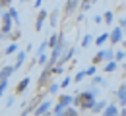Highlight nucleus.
<instances>
[{
  "instance_id": "f257e3e1",
  "label": "nucleus",
  "mask_w": 126,
  "mask_h": 116,
  "mask_svg": "<svg viewBox=\"0 0 126 116\" xmlns=\"http://www.w3.org/2000/svg\"><path fill=\"white\" fill-rule=\"evenodd\" d=\"M95 95H97V85H89V89H85L81 93H76L72 97V106H79L81 110H91L93 103L97 101Z\"/></svg>"
},
{
  "instance_id": "f03ea898",
  "label": "nucleus",
  "mask_w": 126,
  "mask_h": 116,
  "mask_svg": "<svg viewBox=\"0 0 126 116\" xmlns=\"http://www.w3.org/2000/svg\"><path fill=\"white\" fill-rule=\"evenodd\" d=\"M50 77H52L50 70H48V68H43V72H41V76H39V79H37V85H39V91H41L43 87H48V83H50Z\"/></svg>"
},
{
  "instance_id": "7ed1b4c3",
  "label": "nucleus",
  "mask_w": 126,
  "mask_h": 116,
  "mask_svg": "<svg viewBox=\"0 0 126 116\" xmlns=\"http://www.w3.org/2000/svg\"><path fill=\"white\" fill-rule=\"evenodd\" d=\"M50 108H52V101H48V99H47V101H41V103L35 106L33 114H35V116H43L45 112H48Z\"/></svg>"
},
{
  "instance_id": "20e7f679",
  "label": "nucleus",
  "mask_w": 126,
  "mask_h": 116,
  "mask_svg": "<svg viewBox=\"0 0 126 116\" xmlns=\"http://www.w3.org/2000/svg\"><path fill=\"white\" fill-rule=\"evenodd\" d=\"M74 56H76V47H70V49H66L62 52V56L58 58V62H56V64H58V66H64V64H66V62H70Z\"/></svg>"
},
{
  "instance_id": "39448f33",
  "label": "nucleus",
  "mask_w": 126,
  "mask_h": 116,
  "mask_svg": "<svg viewBox=\"0 0 126 116\" xmlns=\"http://www.w3.org/2000/svg\"><path fill=\"white\" fill-rule=\"evenodd\" d=\"M122 39H124V33H122L120 27H114L109 33V43L110 45H118V43H122Z\"/></svg>"
},
{
  "instance_id": "423d86ee",
  "label": "nucleus",
  "mask_w": 126,
  "mask_h": 116,
  "mask_svg": "<svg viewBox=\"0 0 126 116\" xmlns=\"http://www.w3.org/2000/svg\"><path fill=\"white\" fill-rule=\"evenodd\" d=\"M79 2L81 0H66V4H64V16H72L76 10H79Z\"/></svg>"
},
{
  "instance_id": "0eeeda50",
  "label": "nucleus",
  "mask_w": 126,
  "mask_h": 116,
  "mask_svg": "<svg viewBox=\"0 0 126 116\" xmlns=\"http://www.w3.org/2000/svg\"><path fill=\"white\" fill-rule=\"evenodd\" d=\"M47 17H48V12H47V10H41V12L37 14V19H35V31H37V33H41V29H43V25H45Z\"/></svg>"
},
{
  "instance_id": "6e6552de",
  "label": "nucleus",
  "mask_w": 126,
  "mask_h": 116,
  "mask_svg": "<svg viewBox=\"0 0 126 116\" xmlns=\"http://www.w3.org/2000/svg\"><path fill=\"white\" fill-rule=\"evenodd\" d=\"M25 58H27V52L25 50H17L16 52V62H14V70H19Z\"/></svg>"
},
{
  "instance_id": "1a4fd4ad",
  "label": "nucleus",
  "mask_w": 126,
  "mask_h": 116,
  "mask_svg": "<svg viewBox=\"0 0 126 116\" xmlns=\"http://www.w3.org/2000/svg\"><path fill=\"white\" fill-rule=\"evenodd\" d=\"M14 66H4V68H0V81L2 79H10L12 76H14Z\"/></svg>"
},
{
  "instance_id": "9d476101",
  "label": "nucleus",
  "mask_w": 126,
  "mask_h": 116,
  "mask_svg": "<svg viewBox=\"0 0 126 116\" xmlns=\"http://www.w3.org/2000/svg\"><path fill=\"white\" fill-rule=\"evenodd\" d=\"M58 17H60L58 8L50 10V12H48V25H50V27H56V23H58Z\"/></svg>"
},
{
  "instance_id": "9b49d317",
  "label": "nucleus",
  "mask_w": 126,
  "mask_h": 116,
  "mask_svg": "<svg viewBox=\"0 0 126 116\" xmlns=\"http://www.w3.org/2000/svg\"><path fill=\"white\" fill-rule=\"evenodd\" d=\"M107 104H109V103H107L105 99H103V101H95L93 106H91V112H93V114H101V112L105 110V106H107Z\"/></svg>"
},
{
  "instance_id": "f8f14e48",
  "label": "nucleus",
  "mask_w": 126,
  "mask_h": 116,
  "mask_svg": "<svg viewBox=\"0 0 126 116\" xmlns=\"http://www.w3.org/2000/svg\"><path fill=\"white\" fill-rule=\"evenodd\" d=\"M109 41V33H101L99 37H93V45L95 47H99V49H103V45Z\"/></svg>"
},
{
  "instance_id": "ddd939ff",
  "label": "nucleus",
  "mask_w": 126,
  "mask_h": 116,
  "mask_svg": "<svg viewBox=\"0 0 126 116\" xmlns=\"http://www.w3.org/2000/svg\"><path fill=\"white\" fill-rule=\"evenodd\" d=\"M29 81H31V79H29V77L25 76V77H23L21 81L17 83V87H16V95H21V93H23V91H25V89L29 87Z\"/></svg>"
},
{
  "instance_id": "4468645a",
  "label": "nucleus",
  "mask_w": 126,
  "mask_h": 116,
  "mask_svg": "<svg viewBox=\"0 0 126 116\" xmlns=\"http://www.w3.org/2000/svg\"><path fill=\"white\" fill-rule=\"evenodd\" d=\"M8 14H10V17H12L14 25H16V27H19V23H21V21H19V14H17V10L10 6V8H8Z\"/></svg>"
},
{
  "instance_id": "2eb2a0df",
  "label": "nucleus",
  "mask_w": 126,
  "mask_h": 116,
  "mask_svg": "<svg viewBox=\"0 0 126 116\" xmlns=\"http://www.w3.org/2000/svg\"><path fill=\"white\" fill-rule=\"evenodd\" d=\"M58 39H60V33H52L50 37H48V41H47V47L48 49H54L56 43H58Z\"/></svg>"
},
{
  "instance_id": "dca6fc26",
  "label": "nucleus",
  "mask_w": 126,
  "mask_h": 116,
  "mask_svg": "<svg viewBox=\"0 0 126 116\" xmlns=\"http://www.w3.org/2000/svg\"><path fill=\"white\" fill-rule=\"evenodd\" d=\"M103 21H105V25H112V21H114V14L110 12V10H107L105 14H103Z\"/></svg>"
},
{
  "instance_id": "f3484780",
  "label": "nucleus",
  "mask_w": 126,
  "mask_h": 116,
  "mask_svg": "<svg viewBox=\"0 0 126 116\" xmlns=\"http://www.w3.org/2000/svg\"><path fill=\"white\" fill-rule=\"evenodd\" d=\"M89 45H93V35H91V33H85V35H83V39H81V47L87 49Z\"/></svg>"
},
{
  "instance_id": "a211bd4d",
  "label": "nucleus",
  "mask_w": 126,
  "mask_h": 116,
  "mask_svg": "<svg viewBox=\"0 0 126 116\" xmlns=\"http://www.w3.org/2000/svg\"><path fill=\"white\" fill-rule=\"evenodd\" d=\"M116 68H118V64H116L114 60H110V62H107V64H105L103 72H107V74H112V72H116Z\"/></svg>"
},
{
  "instance_id": "6ab92c4d",
  "label": "nucleus",
  "mask_w": 126,
  "mask_h": 116,
  "mask_svg": "<svg viewBox=\"0 0 126 116\" xmlns=\"http://www.w3.org/2000/svg\"><path fill=\"white\" fill-rule=\"evenodd\" d=\"M19 37H21V29H19V27H16V29H12V31L8 33V39H10V41H14V43H16V41L19 39Z\"/></svg>"
},
{
  "instance_id": "aec40b11",
  "label": "nucleus",
  "mask_w": 126,
  "mask_h": 116,
  "mask_svg": "<svg viewBox=\"0 0 126 116\" xmlns=\"http://www.w3.org/2000/svg\"><path fill=\"white\" fill-rule=\"evenodd\" d=\"M48 62V54H45V52H41V54H37V64L41 68H45Z\"/></svg>"
},
{
  "instance_id": "412c9836",
  "label": "nucleus",
  "mask_w": 126,
  "mask_h": 116,
  "mask_svg": "<svg viewBox=\"0 0 126 116\" xmlns=\"http://www.w3.org/2000/svg\"><path fill=\"white\" fill-rule=\"evenodd\" d=\"M58 103H60L62 106H70V104H72V95H60V97H58Z\"/></svg>"
},
{
  "instance_id": "4be33fe9",
  "label": "nucleus",
  "mask_w": 126,
  "mask_h": 116,
  "mask_svg": "<svg viewBox=\"0 0 126 116\" xmlns=\"http://www.w3.org/2000/svg\"><path fill=\"white\" fill-rule=\"evenodd\" d=\"M60 116H78V110L74 106H66L62 112H60Z\"/></svg>"
},
{
  "instance_id": "5701e85b",
  "label": "nucleus",
  "mask_w": 126,
  "mask_h": 116,
  "mask_svg": "<svg viewBox=\"0 0 126 116\" xmlns=\"http://www.w3.org/2000/svg\"><path fill=\"white\" fill-rule=\"evenodd\" d=\"M58 89H60V85H58V83H48V89H47V93L48 95H56V93H58Z\"/></svg>"
},
{
  "instance_id": "b1692460",
  "label": "nucleus",
  "mask_w": 126,
  "mask_h": 116,
  "mask_svg": "<svg viewBox=\"0 0 126 116\" xmlns=\"http://www.w3.org/2000/svg\"><path fill=\"white\" fill-rule=\"evenodd\" d=\"M124 60H126V52L124 50H116L114 52V62L118 64V62H124Z\"/></svg>"
},
{
  "instance_id": "393cba45",
  "label": "nucleus",
  "mask_w": 126,
  "mask_h": 116,
  "mask_svg": "<svg viewBox=\"0 0 126 116\" xmlns=\"http://www.w3.org/2000/svg\"><path fill=\"white\" fill-rule=\"evenodd\" d=\"M48 70H50L52 76H60V74H64V66H58V64H54V66L48 68Z\"/></svg>"
},
{
  "instance_id": "a878e982",
  "label": "nucleus",
  "mask_w": 126,
  "mask_h": 116,
  "mask_svg": "<svg viewBox=\"0 0 126 116\" xmlns=\"http://www.w3.org/2000/svg\"><path fill=\"white\" fill-rule=\"evenodd\" d=\"M16 52H17V45H16V43L8 45V49L4 50V54H6V56H10V54H16Z\"/></svg>"
},
{
  "instance_id": "bb28decb",
  "label": "nucleus",
  "mask_w": 126,
  "mask_h": 116,
  "mask_svg": "<svg viewBox=\"0 0 126 116\" xmlns=\"http://www.w3.org/2000/svg\"><path fill=\"white\" fill-rule=\"evenodd\" d=\"M91 85H107V81H105L101 76H93V77H91Z\"/></svg>"
},
{
  "instance_id": "cd10ccee",
  "label": "nucleus",
  "mask_w": 126,
  "mask_h": 116,
  "mask_svg": "<svg viewBox=\"0 0 126 116\" xmlns=\"http://www.w3.org/2000/svg\"><path fill=\"white\" fill-rule=\"evenodd\" d=\"M85 77H87V76H85V70H81V72H78V74L74 76V81H76V83H79L81 79H85Z\"/></svg>"
},
{
  "instance_id": "c85d7f7f",
  "label": "nucleus",
  "mask_w": 126,
  "mask_h": 116,
  "mask_svg": "<svg viewBox=\"0 0 126 116\" xmlns=\"http://www.w3.org/2000/svg\"><path fill=\"white\" fill-rule=\"evenodd\" d=\"M122 95H126V83H122V85H120V87H118V89H116V97H118V99H120V97H122Z\"/></svg>"
},
{
  "instance_id": "c756f323",
  "label": "nucleus",
  "mask_w": 126,
  "mask_h": 116,
  "mask_svg": "<svg viewBox=\"0 0 126 116\" xmlns=\"http://www.w3.org/2000/svg\"><path fill=\"white\" fill-rule=\"evenodd\" d=\"M95 74H97V68L95 66H89L87 70H85V76H87V77H93Z\"/></svg>"
},
{
  "instance_id": "7c9ffc66",
  "label": "nucleus",
  "mask_w": 126,
  "mask_h": 116,
  "mask_svg": "<svg viewBox=\"0 0 126 116\" xmlns=\"http://www.w3.org/2000/svg\"><path fill=\"white\" fill-rule=\"evenodd\" d=\"M45 49H48V47H47V41H43V43H41V45L37 47V54H41V52H45Z\"/></svg>"
},
{
  "instance_id": "2f4dec72",
  "label": "nucleus",
  "mask_w": 126,
  "mask_h": 116,
  "mask_svg": "<svg viewBox=\"0 0 126 116\" xmlns=\"http://www.w3.org/2000/svg\"><path fill=\"white\" fill-rule=\"evenodd\" d=\"M118 27L122 29V33H126V17H122V19H118Z\"/></svg>"
},
{
  "instance_id": "473e14b6",
  "label": "nucleus",
  "mask_w": 126,
  "mask_h": 116,
  "mask_svg": "<svg viewBox=\"0 0 126 116\" xmlns=\"http://www.w3.org/2000/svg\"><path fill=\"white\" fill-rule=\"evenodd\" d=\"M70 83H72V77H64V79H62V83H60V89H64V87H68Z\"/></svg>"
},
{
  "instance_id": "72a5a7b5",
  "label": "nucleus",
  "mask_w": 126,
  "mask_h": 116,
  "mask_svg": "<svg viewBox=\"0 0 126 116\" xmlns=\"http://www.w3.org/2000/svg\"><path fill=\"white\" fill-rule=\"evenodd\" d=\"M8 81H10V79H2V81H0V93H4V91H6V87H8Z\"/></svg>"
},
{
  "instance_id": "f704fd0d",
  "label": "nucleus",
  "mask_w": 126,
  "mask_h": 116,
  "mask_svg": "<svg viewBox=\"0 0 126 116\" xmlns=\"http://www.w3.org/2000/svg\"><path fill=\"white\" fill-rule=\"evenodd\" d=\"M118 106L122 108V106H126V95H122L120 99H118Z\"/></svg>"
},
{
  "instance_id": "c9c22d12",
  "label": "nucleus",
  "mask_w": 126,
  "mask_h": 116,
  "mask_svg": "<svg viewBox=\"0 0 126 116\" xmlns=\"http://www.w3.org/2000/svg\"><path fill=\"white\" fill-rule=\"evenodd\" d=\"M12 104H14V97H10V99H8V103H6V108H10Z\"/></svg>"
},
{
  "instance_id": "e433bc0d",
  "label": "nucleus",
  "mask_w": 126,
  "mask_h": 116,
  "mask_svg": "<svg viewBox=\"0 0 126 116\" xmlns=\"http://www.w3.org/2000/svg\"><path fill=\"white\" fill-rule=\"evenodd\" d=\"M93 21H95V23H101V21H103V17H101V16H93Z\"/></svg>"
},
{
  "instance_id": "4c0bfd02",
  "label": "nucleus",
  "mask_w": 126,
  "mask_h": 116,
  "mask_svg": "<svg viewBox=\"0 0 126 116\" xmlns=\"http://www.w3.org/2000/svg\"><path fill=\"white\" fill-rule=\"evenodd\" d=\"M41 4H43V0H35V2H33V6H35V8H41Z\"/></svg>"
},
{
  "instance_id": "58836bf2",
  "label": "nucleus",
  "mask_w": 126,
  "mask_h": 116,
  "mask_svg": "<svg viewBox=\"0 0 126 116\" xmlns=\"http://www.w3.org/2000/svg\"><path fill=\"white\" fill-rule=\"evenodd\" d=\"M118 116H126V106H122V108L118 110Z\"/></svg>"
},
{
  "instance_id": "ea45409f",
  "label": "nucleus",
  "mask_w": 126,
  "mask_h": 116,
  "mask_svg": "<svg viewBox=\"0 0 126 116\" xmlns=\"http://www.w3.org/2000/svg\"><path fill=\"white\" fill-rule=\"evenodd\" d=\"M12 2H14V0H4V6H6V8H10V6H12Z\"/></svg>"
},
{
  "instance_id": "a19ab883",
  "label": "nucleus",
  "mask_w": 126,
  "mask_h": 116,
  "mask_svg": "<svg viewBox=\"0 0 126 116\" xmlns=\"http://www.w3.org/2000/svg\"><path fill=\"white\" fill-rule=\"evenodd\" d=\"M4 8H6V6H4V0H0V12H2Z\"/></svg>"
},
{
  "instance_id": "79ce46f5",
  "label": "nucleus",
  "mask_w": 126,
  "mask_h": 116,
  "mask_svg": "<svg viewBox=\"0 0 126 116\" xmlns=\"http://www.w3.org/2000/svg\"><path fill=\"white\" fill-rule=\"evenodd\" d=\"M43 116H54V114H52V112L48 110V112H45V114H43Z\"/></svg>"
},
{
  "instance_id": "37998d69",
  "label": "nucleus",
  "mask_w": 126,
  "mask_h": 116,
  "mask_svg": "<svg viewBox=\"0 0 126 116\" xmlns=\"http://www.w3.org/2000/svg\"><path fill=\"white\" fill-rule=\"evenodd\" d=\"M122 70H124V72H126V60H124V62H122Z\"/></svg>"
},
{
  "instance_id": "c03bdc74",
  "label": "nucleus",
  "mask_w": 126,
  "mask_h": 116,
  "mask_svg": "<svg viewBox=\"0 0 126 116\" xmlns=\"http://www.w3.org/2000/svg\"><path fill=\"white\" fill-rule=\"evenodd\" d=\"M122 47H124V49H126V39H122Z\"/></svg>"
},
{
  "instance_id": "a18cd8bd",
  "label": "nucleus",
  "mask_w": 126,
  "mask_h": 116,
  "mask_svg": "<svg viewBox=\"0 0 126 116\" xmlns=\"http://www.w3.org/2000/svg\"><path fill=\"white\" fill-rule=\"evenodd\" d=\"M0 39H6V37H4V35H2V31H0Z\"/></svg>"
},
{
  "instance_id": "49530a36",
  "label": "nucleus",
  "mask_w": 126,
  "mask_h": 116,
  "mask_svg": "<svg viewBox=\"0 0 126 116\" xmlns=\"http://www.w3.org/2000/svg\"><path fill=\"white\" fill-rule=\"evenodd\" d=\"M21 2H29V0H21Z\"/></svg>"
},
{
  "instance_id": "de8ad7c7",
  "label": "nucleus",
  "mask_w": 126,
  "mask_h": 116,
  "mask_svg": "<svg viewBox=\"0 0 126 116\" xmlns=\"http://www.w3.org/2000/svg\"><path fill=\"white\" fill-rule=\"evenodd\" d=\"M0 97H2V93H0Z\"/></svg>"
}]
</instances>
